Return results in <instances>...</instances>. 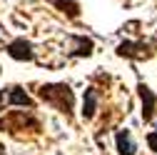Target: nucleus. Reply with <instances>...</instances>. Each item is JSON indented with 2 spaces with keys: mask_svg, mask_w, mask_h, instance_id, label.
Instances as JSON below:
<instances>
[{
  "mask_svg": "<svg viewBox=\"0 0 157 155\" xmlns=\"http://www.w3.org/2000/svg\"><path fill=\"white\" fill-rule=\"evenodd\" d=\"M97 113V90L95 88H87L85 95H82V118L85 120H92Z\"/></svg>",
  "mask_w": 157,
  "mask_h": 155,
  "instance_id": "obj_6",
  "label": "nucleus"
},
{
  "mask_svg": "<svg viewBox=\"0 0 157 155\" xmlns=\"http://www.w3.org/2000/svg\"><path fill=\"white\" fill-rule=\"evenodd\" d=\"M0 155H5V148H3V145H0Z\"/></svg>",
  "mask_w": 157,
  "mask_h": 155,
  "instance_id": "obj_13",
  "label": "nucleus"
},
{
  "mask_svg": "<svg viewBox=\"0 0 157 155\" xmlns=\"http://www.w3.org/2000/svg\"><path fill=\"white\" fill-rule=\"evenodd\" d=\"M3 100H5V93H0V110H3Z\"/></svg>",
  "mask_w": 157,
  "mask_h": 155,
  "instance_id": "obj_12",
  "label": "nucleus"
},
{
  "mask_svg": "<svg viewBox=\"0 0 157 155\" xmlns=\"http://www.w3.org/2000/svg\"><path fill=\"white\" fill-rule=\"evenodd\" d=\"M48 3H52L55 8H60L67 18H77L80 15V5H77L75 0H48Z\"/></svg>",
  "mask_w": 157,
  "mask_h": 155,
  "instance_id": "obj_10",
  "label": "nucleus"
},
{
  "mask_svg": "<svg viewBox=\"0 0 157 155\" xmlns=\"http://www.w3.org/2000/svg\"><path fill=\"white\" fill-rule=\"evenodd\" d=\"M25 125H30L33 130H40V123L33 115H25V113H10L8 118L0 120V130H10V133H15L17 128H25Z\"/></svg>",
  "mask_w": 157,
  "mask_h": 155,
  "instance_id": "obj_2",
  "label": "nucleus"
},
{
  "mask_svg": "<svg viewBox=\"0 0 157 155\" xmlns=\"http://www.w3.org/2000/svg\"><path fill=\"white\" fill-rule=\"evenodd\" d=\"M147 145H150V148L157 153V130H152V133L147 135Z\"/></svg>",
  "mask_w": 157,
  "mask_h": 155,
  "instance_id": "obj_11",
  "label": "nucleus"
},
{
  "mask_svg": "<svg viewBox=\"0 0 157 155\" xmlns=\"http://www.w3.org/2000/svg\"><path fill=\"white\" fill-rule=\"evenodd\" d=\"M75 43V50H72V58H90L92 55V40L90 38H72Z\"/></svg>",
  "mask_w": 157,
  "mask_h": 155,
  "instance_id": "obj_9",
  "label": "nucleus"
},
{
  "mask_svg": "<svg viewBox=\"0 0 157 155\" xmlns=\"http://www.w3.org/2000/svg\"><path fill=\"white\" fill-rule=\"evenodd\" d=\"M115 140H117V153H120V155H135L137 153V145L132 140V133L130 130H120Z\"/></svg>",
  "mask_w": 157,
  "mask_h": 155,
  "instance_id": "obj_7",
  "label": "nucleus"
},
{
  "mask_svg": "<svg viewBox=\"0 0 157 155\" xmlns=\"http://www.w3.org/2000/svg\"><path fill=\"white\" fill-rule=\"evenodd\" d=\"M37 95H40L48 105H52L55 110H60V113H65V115L72 113L75 95H72L70 85H65V83H48V85H43L40 90H37Z\"/></svg>",
  "mask_w": 157,
  "mask_h": 155,
  "instance_id": "obj_1",
  "label": "nucleus"
},
{
  "mask_svg": "<svg viewBox=\"0 0 157 155\" xmlns=\"http://www.w3.org/2000/svg\"><path fill=\"white\" fill-rule=\"evenodd\" d=\"M8 55L13 60H33L35 58V50H33V43L25 40V38H17L8 45Z\"/></svg>",
  "mask_w": 157,
  "mask_h": 155,
  "instance_id": "obj_4",
  "label": "nucleus"
},
{
  "mask_svg": "<svg viewBox=\"0 0 157 155\" xmlns=\"http://www.w3.org/2000/svg\"><path fill=\"white\" fill-rule=\"evenodd\" d=\"M137 90H140V100H142V120L150 123V120L155 118V110H157V95H155L145 83L137 85Z\"/></svg>",
  "mask_w": 157,
  "mask_h": 155,
  "instance_id": "obj_3",
  "label": "nucleus"
},
{
  "mask_svg": "<svg viewBox=\"0 0 157 155\" xmlns=\"http://www.w3.org/2000/svg\"><path fill=\"white\" fill-rule=\"evenodd\" d=\"M117 55H122V58H147L150 53H147L145 43H130V40H125V43L117 45Z\"/></svg>",
  "mask_w": 157,
  "mask_h": 155,
  "instance_id": "obj_5",
  "label": "nucleus"
},
{
  "mask_svg": "<svg viewBox=\"0 0 157 155\" xmlns=\"http://www.w3.org/2000/svg\"><path fill=\"white\" fill-rule=\"evenodd\" d=\"M8 103L10 105H23V108H30L33 110V100H30V95L23 90V88H10V93H8Z\"/></svg>",
  "mask_w": 157,
  "mask_h": 155,
  "instance_id": "obj_8",
  "label": "nucleus"
}]
</instances>
